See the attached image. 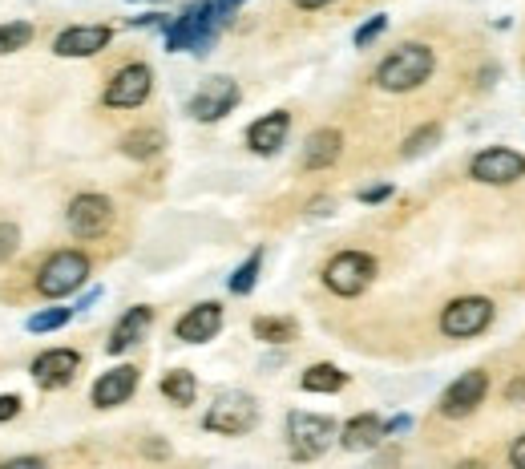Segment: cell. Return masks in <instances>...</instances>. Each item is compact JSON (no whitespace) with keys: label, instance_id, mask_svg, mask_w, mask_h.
Here are the masks:
<instances>
[{"label":"cell","instance_id":"1","mask_svg":"<svg viewBox=\"0 0 525 469\" xmlns=\"http://www.w3.org/2000/svg\"><path fill=\"white\" fill-rule=\"evenodd\" d=\"M433 69H437V53H433L429 45H420V41H408V45L392 49V53L376 65L372 81H376L384 93H412V89H420V85L433 77Z\"/></svg>","mask_w":525,"mask_h":469},{"label":"cell","instance_id":"2","mask_svg":"<svg viewBox=\"0 0 525 469\" xmlns=\"http://www.w3.org/2000/svg\"><path fill=\"white\" fill-rule=\"evenodd\" d=\"M219 29H223V25L210 17L206 0H194V5H186V9L166 25V49H170V53H206L210 45H215Z\"/></svg>","mask_w":525,"mask_h":469},{"label":"cell","instance_id":"3","mask_svg":"<svg viewBox=\"0 0 525 469\" xmlns=\"http://www.w3.org/2000/svg\"><path fill=\"white\" fill-rule=\"evenodd\" d=\"M85 279H89V255L65 247V251H53V255L41 263V271H37V292H41L45 300H65V296H73L77 288H85Z\"/></svg>","mask_w":525,"mask_h":469},{"label":"cell","instance_id":"4","mask_svg":"<svg viewBox=\"0 0 525 469\" xmlns=\"http://www.w3.org/2000/svg\"><path fill=\"white\" fill-rule=\"evenodd\" d=\"M372 279H376V259L368 251H340L324 263V288L332 296L356 300L372 288Z\"/></svg>","mask_w":525,"mask_h":469},{"label":"cell","instance_id":"5","mask_svg":"<svg viewBox=\"0 0 525 469\" xmlns=\"http://www.w3.org/2000/svg\"><path fill=\"white\" fill-rule=\"evenodd\" d=\"M255 425H259V405H255L251 393H239V389L219 393L215 405H210L206 417H202V429L206 433H219V437H243Z\"/></svg>","mask_w":525,"mask_h":469},{"label":"cell","instance_id":"6","mask_svg":"<svg viewBox=\"0 0 525 469\" xmlns=\"http://www.w3.org/2000/svg\"><path fill=\"white\" fill-rule=\"evenodd\" d=\"M336 421L324 417V413H291L287 417V445H291V457L295 461H315L324 457L336 441Z\"/></svg>","mask_w":525,"mask_h":469},{"label":"cell","instance_id":"7","mask_svg":"<svg viewBox=\"0 0 525 469\" xmlns=\"http://www.w3.org/2000/svg\"><path fill=\"white\" fill-rule=\"evenodd\" d=\"M150 93H154V69L142 65V61H134V65H122L110 77V85H105V93H101V102L110 106V110H138V106L150 102Z\"/></svg>","mask_w":525,"mask_h":469},{"label":"cell","instance_id":"8","mask_svg":"<svg viewBox=\"0 0 525 469\" xmlns=\"http://www.w3.org/2000/svg\"><path fill=\"white\" fill-rule=\"evenodd\" d=\"M489 324H493V300H485V296H461V300L445 304V312H441V332L449 340H473Z\"/></svg>","mask_w":525,"mask_h":469},{"label":"cell","instance_id":"9","mask_svg":"<svg viewBox=\"0 0 525 469\" xmlns=\"http://www.w3.org/2000/svg\"><path fill=\"white\" fill-rule=\"evenodd\" d=\"M239 81H231V77H210V81H202L198 85V93L190 98V106H186V114L194 118V122H219V118H227L235 106H239Z\"/></svg>","mask_w":525,"mask_h":469},{"label":"cell","instance_id":"10","mask_svg":"<svg viewBox=\"0 0 525 469\" xmlns=\"http://www.w3.org/2000/svg\"><path fill=\"white\" fill-rule=\"evenodd\" d=\"M65 223H69V231L77 239H101L105 231H110V223H114V203L105 195H97V191H85V195H77L69 203Z\"/></svg>","mask_w":525,"mask_h":469},{"label":"cell","instance_id":"11","mask_svg":"<svg viewBox=\"0 0 525 469\" xmlns=\"http://www.w3.org/2000/svg\"><path fill=\"white\" fill-rule=\"evenodd\" d=\"M469 178H477L485 186H509V182L525 178V154H517L509 146H489L469 162Z\"/></svg>","mask_w":525,"mask_h":469},{"label":"cell","instance_id":"12","mask_svg":"<svg viewBox=\"0 0 525 469\" xmlns=\"http://www.w3.org/2000/svg\"><path fill=\"white\" fill-rule=\"evenodd\" d=\"M485 393H489V372L485 368H469V372H461V377L441 393V413L449 421H461V417L477 413V405L485 401Z\"/></svg>","mask_w":525,"mask_h":469},{"label":"cell","instance_id":"13","mask_svg":"<svg viewBox=\"0 0 525 469\" xmlns=\"http://www.w3.org/2000/svg\"><path fill=\"white\" fill-rule=\"evenodd\" d=\"M77 368H81V352H77V348H45V352L33 360V381H37L45 393H53V389L73 385Z\"/></svg>","mask_w":525,"mask_h":469},{"label":"cell","instance_id":"14","mask_svg":"<svg viewBox=\"0 0 525 469\" xmlns=\"http://www.w3.org/2000/svg\"><path fill=\"white\" fill-rule=\"evenodd\" d=\"M134 393H138V368H134V364H118V368L101 372V377L93 381L89 401H93V409H118V405H126Z\"/></svg>","mask_w":525,"mask_h":469},{"label":"cell","instance_id":"15","mask_svg":"<svg viewBox=\"0 0 525 469\" xmlns=\"http://www.w3.org/2000/svg\"><path fill=\"white\" fill-rule=\"evenodd\" d=\"M110 41H114L110 25H73L65 33H57L53 53L65 57V61H73V57H97L101 49H110Z\"/></svg>","mask_w":525,"mask_h":469},{"label":"cell","instance_id":"16","mask_svg":"<svg viewBox=\"0 0 525 469\" xmlns=\"http://www.w3.org/2000/svg\"><path fill=\"white\" fill-rule=\"evenodd\" d=\"M223 332V304L206 300V304H194L178 324H174V336L182 344H206Z\"/></svg>","mask_w":525,"mask_h":469},{"label":"cell","instance_id":"17","mask_svg":"<svg viewBox=\"0 0 525 469\" xmlns=\"http://www.w3.org/2000/svg\"><path fill=\"white\" fill-rule=\"evenodd\" d=\"M287 134H291V114H287V110H271V114H263L259 122H251V130H247V146H251V154L271 158V154L283 150Z\"/></svg>","mask_w":525,"mask_h":469},{"label":"cell","instance_id":"18","mask_svg":"<svg viewBox=\"0 0 525 469\" xmlns=\"http://www.w3.org/2000/svg\"><path fill=\"white\" fill-rule=\"evenodd\" d=\"M150 324H154V308H146V304H138V308H130L118 324H114V332H110V340H105V352L110 356H122V352H130L146 332H150Z\"/></svg>","mask_w":525,"mask_h":469},{"label":"cell","instance_id":"19","mask_svg":"<svg viewBox=\"0 0 525 469\" xmlns=\"http://www.w3.org/2000/svg\"><path fill=\"white\" fill-rule=\"evenodd\" d=\"M340 154H344V134L340 130H332V126L315 130L303 146V170H328V166L340 162Z\"/></svg>","mask_w":525,"mask_h":469},{"label":"cell","instance_id":"20","mask_svg":"<svg viewBox=\"0 0 525 469\" xmlns=\"http://www.w3.org/2000/svg\"><path fill=\"white\" fill-rule=\"evenodd\" d=\"M384 437H388V429H384V421H380L376 413H360V417H352V421L340 429V445H344L348 453L376 449Z\"/></svg>","mask_w":525,"mask_h":469},{"label":"cell","instance_id":"21","mask_svg":"<svg viewBox=\"0 0 525 469\" xmlns=\"http://www.w3.org/2000/svg\"><path fill=\"white\" fill-rule=\"evenodd\" d=\"M348 385V372L344 368H336V364H311L303 377H299V389L303 393H340Z\"/></svg>","mask_w":525,"mask_h":469},{"label":"cell","instance_id":"22","mask_svg":"<svg viewBox=\"0 0 525 469\" xmlns=\"http://www.w3.org/2000/svg\"><path fill=\"white\" fill-rule=\"evenodd\" d=\"M162 146H166V138H162V130H154V126L130 130V134L122 138V154L134 158V162H150V158H158Z\"/></svg>","mask_w":525,"mask_h":469},{"label":"cell","instance_id":"23","mask_svg":"<svg viewBox=\"0 0 525 469\" xmlns=\"http://www.w3.org/2000/svg\"><path fill=\"white\" fill-rule=\"evenodd\" d=\"M162 397L174 401V405H194V397H198L194 372H186V368H170L166 377H162Z\"/></svg>","mask_w":525,"mask_h":469},{"label":"cell","instance_id":"24","mask_svg":"<svg viewBox=\"0 0 525 469\" xmlns=\"http://www.w3.org/2000/svg\"><path fill=\"white\" fill-rule=\"evenodd\" d=\"M295 320H287V316H259L255 320V336L263 340V344H287V340H295Z\"/></svg>","mask_w":525,"mask_h":469},{"label":"cell","instance_id":"25","mask_svg":"<svg viewBox=\"0 0 525 469\" xmlns=\"http://www.w3.org/2000/svg\"><path fill=\"white\" fill-rule=\"evenodd\" d=\"M259 267H263V251H251V255L235 267V275H231V284H227V288H231L235 296H251L255 284H259Z\"/></svg>","mask_w":525,"mask_h":469},{"label":"cell","instance_id":"26","mask_svg":"<svg viewBox=\"0 0 525 469\" xmlns=\"http://www.w3.org/2000/svg\"><path fill=\"white\" fill-rule=\"evenodd\" d=\"M437 142H441V126H437V122H429V126H420V130H412V134L404 138L400 154H404V158H420V154H429Z\"/></svg>","mask_w":525,"mask_h":469},{"label":"cell","instance_id":"27","mask_svg":"<svg viewBox=\"0 0 525 469\" xmlns=\"http://www.w3.org/2000/svg\"><path fill=\"white\" fill-rule=\"evenodd\" d=\"M29 41H33V25L29 21H5V25H0V57L25 49Z\"/></svg>","mask_w":525,"mask_h":469},{"label":"cell","instance_id":"28","mask_svg":"<svg viewBox=\"0 0 525 469\" xmlns=\"http://www.w3.org/2000/svg\"><path fill=\"white\" fill-rule=\"evenodd\" d=\"M73 320V308H45V312H33L29 316V332H57V328H65Z\"/></svg>","mask_w":525,"mask_h":469},{"label":"cell","instance_id":"29","mask_svg":"<svg viewBox=\"0 0 525 469\" xmlns=\"http://www.w3.org/2000/svg\"><path fill=\"white\" fill-rule=\"evenodd\" d=\"M384 29H388V17H384V13H380V17H372V21H364V25L356 29V37H352V41H356V49H368V45H372Z\"/></svg>","mask_w":525,"mask_h":469},{"label":"cell","instance_id":"30","mask_svg":"<svg viewBox=\"0 0 525 469\" xmlns=\"http://www.w3.org/2000/svg\"><path fill=\"white\" fill-rule=\"evenodd\" d=\"M21 247V227L17 223H0V263L13 259Z\"/></svg>","mask_w":525,"mask_h":469},{"label":"cell","instance_id":"31","mask_svg":"<svg viewBox=\"0 0 525 469\" xmlns=\"http://www.w3.org/2000/svg\"><path fill=\"white\" fill-rule=\"evenodd\" d=\"M243 5H247V0H206L210 17H215L219 25H227V21H231V17H235V13L243 9Z\"/></svg>","mask_w":525,"mask_h":469},{"label":"cell","instance_id":"32","mask_svg":"<svg viewBox=\"0 0 525 469\" xmlns=\"http://www.w3.org/2000/svg\"><path fill=\"white\" fill-rule=\"evenodd\" d=\"M384 199H392V186H388V182L364 186V191H360V203H368V207H376V203H384Z\"/></svg>","mask_w":525,"mask_h":469},{"label":"cell","instance_id":"33","mask_svg":"<svg viewBox=\"0 0 525 469\" xmlns=\"http://www.w3.org/2000/svg\"><path fill=\"white\" fill-rule=\"evenodd\" d=\"M505 405H525V372H517V377L505 385Z\"/></svg>","mask_w":525,"mask_h":469},{"label":"cell","instance_id":"34","mask_svg":"<svg viewBox=\"0 0 525 469\" xmlns=\"http://www.w3.org/2000/svg\"><path fill=\"white\" fill-rule=\"evenodd\" d=\"M17 413H21V397L17 393H0V425L13 421Z\"/></svg>","mask_w":525,"mask_h":469},{"label":"cell","instance_id":"35","mask_svg":"<svg viewBox=\"0 0 525 469\" xmlns=\"http://www.w3.org/2000/svg\"><path fill=\"white\" fill-rule=\"evenodd\" d=\"M509 465H517V469H525V433L509 445Z\"/></svg>","mask_w":525,"mask_h":469},{"label":"cell","instance_id":"36","mask_svg":"<svg viewBox=\"0 0 525 469\" xmlns=\"http://www.w3.org/2000/svg\"><path fill=\"white\" fill-rule=\"evenodd\" d=\"M295 5H299L303 13H320V9H328V5H336V0H295Z\"/></svg>","mask_w":525,"mask_h":469},{"label":"cell","instance_id":"37","mask_svg":"<svg viewBox=\"0 0 525 469\" xmlns=\"http://www.w3.org/2000/svg\"><path fill=\"white\" fill-rule=\"evenodd\" d=\"M13 465H45V457H13V461H5V469H13Z\"/></svg>","mask_w":525,"mask_h":469},{"label":"cell","instance_id":"38","mask_svg":"<svg viewBox=\"0 0 525 469\" xmlns=\"http://www.w3.org/2000/svg\"><path fill=\"white\" fill-rule=\"evenodd\" d=\"M408 425H412V421H408V417H396V421H388V425H384V429H388V433H404V429H408Z\"/></svg>","mask_w":525,"mask_h":469},{"label":"cell","instance_id":"39","mask_svg":"<svg viewBox=\"0 0 525 469\" xmlns=\"http://www.w3.org/2000/svg\"><path fill=\"white\" fill-rule=\"evenodd\" d=\"M146 453H150V457H166V453H170V449H166V445H162V441H146Z\"/></svg>","mask_w":525,"mask_h":469}]
</instances>
